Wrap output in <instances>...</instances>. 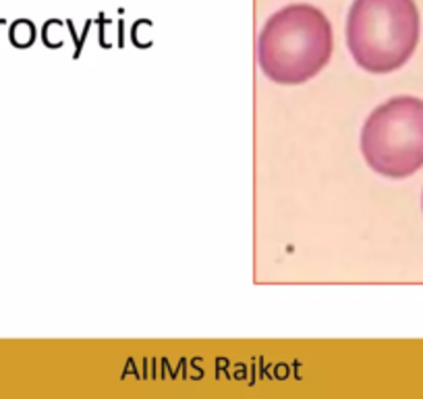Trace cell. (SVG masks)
<instances>
[{"mask_svg": "<svg viewBox=\"0 0 423 399\" xmlns=\"http://www.w3.org/2000/svg\"><path fill=\"white\" fill-rule=\"evenodd\" d=\"M334 35L328 17L308 2L288 4L268 17L257 35V65L281 86L313 80L332 58Z\"/></svg>", "mask_w": 423, "mask_h": 399, "instance_id": "6da1fadb", "label": "cell"}, {"mask_svg": "<svg viewBox=\"0 0 423 399\" xmlns=\"http://www.w3.org/2000/svg\"><path fill=\"white\" fill-rule=\"evenodd\" d=\"M422 208H423V196H422Z\"/></svg>", "mask_w": 423, "mask_h": 399, "instance_id": "277c9868", "label": "cell"}, {"mask_svg": "<svg viewBox=\"0 0 423 399\" xmlns=\"http://www.w3.org/2000/svg\"><path fill=\"white\" fill-rule=\"evenodd\" d=\"M344 38L357 67L369 73H393L417 48V4L415 0H353Z\"/></svg>", "mask_w": 423, "mask_h": 399, "instance_id": "7a4b0ae2", "label": "cell"}, {"mask_svg": "<svg viewBox=\"0 0 423 399\" xmlns=\"http://www.w3.org/2000/svg\"><path fill=\"white\" fill-rule=\"evenodd\" d=\"M367 167L390 179L411 177L423 167V100L395 96L373 109L361 127Z\"/></svg>", "mask_w": 423, "mask_h": 399, "instance_id": "3957f363", "label": "cell"}]
</instances>
